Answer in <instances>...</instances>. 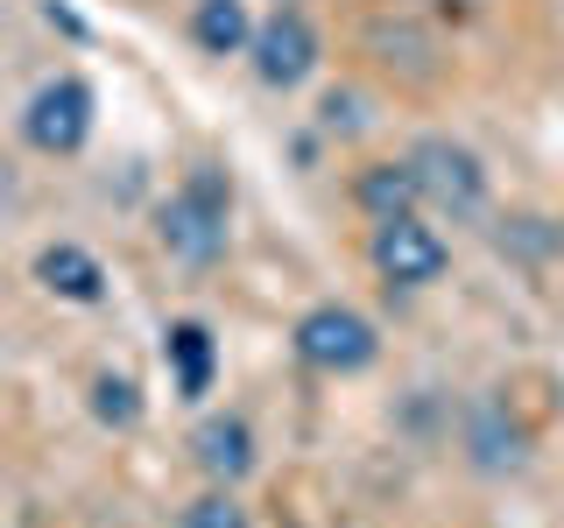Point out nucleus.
<instances>
[{
  "label": "nucleus",
  "mask_w": 564,
  "mask_h": 528,
  "mask_svg": "<svg viewBox=\"0 0 564 528\" xmlns=\"http://www.w3.org/2000/svg\"><path fill=\"white\" fill-rule=\"evenodd\" d=\"M296 352H304V366H317V374H360V366H375L381 339L360 310L317 304L304 324H296Z\"/></svg>",
  "instance_id": "2"
},
{
  "label": "nucleus",
  "mask_w": 564,
  "mask_h": 528,
  "mask_svg": "<svg viewBox=\"0 0 564 528\" xmlns=\"http://www.w3.org/2000/svg\"><path fill=\"white\" fill-rule=\"evenodd\" d=\"M191 35H198V50H212V57H234V50L254 43V22H247L240 0H198V14H191Z\"/></svg>",
  "instance_id": "10"
},
{
  "label": "nucleus",
  "mask_w": 564,
  "mask_h": 528,
  "mask_svg": "<svg viewBox=\"0 0 564 528\" xmlns=\"http://www.w3.org/2000/svg\"><path fill=\"white\" fill-rule=\"evenodd\" d=\"M35 282H43L50 296H64V304H99V296H106V268L85 254V246H70V240H57V246L35 254Z\"/></svg>",
  "instance_id": "7"
},
{
  "label": "nucleus",
  "mask_w": 564,
  "mask_h": 528,
  "mask_svg": "<svg viewBox=\"0 0 564 528\" xmlns=\"http://www.w3.org/2000/svg\"><path fill=\"white\" fill-rule=\"evenodd\" d=\"M452 261V246L437 240V226H423L416 211H402V219H375V268L395 282V289H423V282H437Z\"/></svg>",
  "instance_id": "3"
},
{
  "label": "nucleus",
  "mask_w": 564,
  "mask_h": 528,
  "mask_svg": "<svg viewBox=\"0 0 564 528\" xmlns=\"http://www.w3.org/2000/svg\"><path fill=\"white\" fill-rule=\"evenodd\" d=\"M410 163H416L423 198H437L445 211H473V205H480L487 176H480V155H473V148H458V141L431 134V141H423V148L410 155Z\"/></svg>",
  "instance_id": "6"
},
{
  "label": "nucleus",
  "mask_w": 564,
  "mask_h": 528,
  "mask_svg": "<svg viewBox=\"0 0 564 528\" xmlns=\"http://www.w3.org/2000/svg\"><path fill=\"white\" fill-rule=\"evenodd\" d=\"M352 198L375 211V219H402V211H416V198H423L416 163H375V169H360Z\"/></svg>",
  "instance_id": "9"
},
{
  "label": "nucleus",
  "mask_w": 564,
  "mask_h": 528,
  "mask_svg": "<svg viewBox=\"0 0 564 528\" xmlns=\"http://www.w3.org/2000/svg\"><path fill=\"white\" fill-rule=\"evenodd\" d=\"M93 409H99L106 422H134V416H141V402H134V381H113V374H106V381L93 387Z\"/></svg>",
  "instance_id": "13"
},
{
  "label": "nucleus",
  "mask_w": 564,
  "mask_h": 528,
  "mask_svg": "<svg viewBox=\"0 0 564 528\" xmlns=\"http://www.w3.org/2000/svg\"><path fill=\"white\" fill-rule=\"evenodd\" d=\"M184 528H247V507L234 493H205V501L184 507Z\"/></svg>",
  "instance_id": "12"
},
{
  "label": "nucleus",
  "mask_w": 564,
  "mask_h": 528,
  "mask_svg": "<svg viewBox=\"0 0 564 528\" xmlns=\"http://www.w3.org/2000/svg\"><path fill=\"white\" fill-rule=\"evenodd\" d=\"M22 134H29V148H43V155L85 148V134H93V92H85L78 78H50L43 92L29 99Z\"/></svg>",
  "instance_id": "4"
},
{
  "label": "nucleus",
  "mask_w": 564,
  "mask_h": 528,
  "mask_svg": "<svg viewBox=\"0 0 564 528\" xmlns=\"http://www.w3.org/2000/svg\"><path fill=\"white\" fill-rule=\"evenodd\" d=\"M254 70H261V85H282V92L304 85L311 70H317V29L296 8L269 14V22L254 29Z\"/></svg>",
  "instance_id": "5"
},
{
  "label": "nucleus",
  "mask_w": 564,
  "mask_h": 528,
  "mask_svg": "<svg viewBox=\"0 0 564 528\" xmlns=\"http://www.w3.org/2000/svg\"><path fill=\"white\" fill-rule=\"evenodd\" d=\"M191 451H198V465L212 480H240V472L254 465V430H247L240 416H205L198 437H191Z\"/></svg>",
  "instance_id": "8"
},
{
  "label": "nucleus",
  "mask_w": 564,
  "mask_h": 528,
  "mask_svg": "<svg viewBox=\"0 0 564 528\" xmlns=\"http://www.w3.org/2000/svg\"><path fill=\"white\" fill-rule=\"evenodd\" d=\"M170 366H176V387L184 395H205L212 387V331L205 324H170Z\"/></svg>",
  "instance_id": "11"
},
{
  "label": "nucleus",
  "mask_w": 564,
  "mask_h": 528,
  "mask_svg": "<svg viewBox=\"0 0 564 528\" xmlns=\"http://www.w3.org/2000/svg\"><path fill=\"white\" fill-rule=\"evenodd\" d=\"M226 205H234V190H226L219 169H191L184 190L163 205V246L176 261H191V268H205V261L226 254Z\"/></svg>",
  "instance_id": "1"
}]
</instances>
